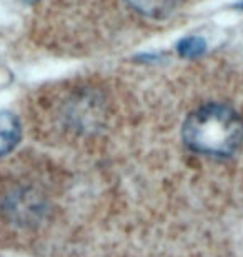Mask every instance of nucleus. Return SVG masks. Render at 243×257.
<instances>
[{
	"mask_svg": "<svg viewBox=\"0 0 243 257\" xmlns=\"http://www.w3.org/2000/svg\"><path fill=\"white\" fill-rule=\"evenodd\" d=\"M182 137L193 152L228 157L243 144V120L230 107L206 104L187 117Z\"/></svg>",
	"mask_w": 243,
	"mask_h": 257,
	"instance_id": "1",
	"label": "nucleus"
},
{
	"mask_svg": "<svg viewBox=\"0 0 243 257\" xmlns=\"http://www.w3.org/2000/svg\"><path fill=\"white\" fill-rule=\"evenodd\" d=\"M183 2L185 0H125V4L133 12L153 20L172 15Z\"/></svg>",
	"mask_w": 243,
	"mask_h": 257,
	"instance_id": "2",
	"label": "nucleus"
},
{
	"mask_svg": "<svg viewBox=\"0 0 243 257\" xmlns=\"http://www.w3.org/2000/svg\"><path fill=\"white\" fill-rule=\"evenodd\" d=\"M22 136V127L17 115L9 110H0V156L14 151Z\"/></svg>",
	"mask_w": 243,
	"mask_h": 257,
	"instance_id": "3",
	"label": "nucleus"
},
{
	"mask_svg": "<svg viewBox=\"0 0 243 257\" xmlns=\"http://www.w3.org/2000/svg\"><path fill=\"white\" fill-rule=\"evenodd\" d=\"M205 50H206L205 39L196 37V35H188V37L180 39L177 44V52L180 54V57L185 59L200 57L201 54H205Z\"/></svg>",
	"mask_w": 243,
	"mask_h": 257,
	"instance_id": "4",
	"label": "nucleus"
},
{
	"mask_svg": "<svg viewBox=\"0 0 243 257\" xmlns=\"http://www.w3.org/2000/svg\"><path fill=\"white\" fill-rule=\"evenodd\" d=\"M235 7H238V9H243V0H240V2L235 5Z\"/></svg>",
	"mask_w": 243,
	"mask_h": 257,
	"instance_id": "5",
	"label": "nucleus"
},
{
	"mask_svg": "<svg viewBox=\"0 0 243 257\" xmlns=\"http://www.w3.org/2000/svg\"><path fill=\"white\" fill-rule=\"evenodd\" d=\"M25 2H27V4H37L39 0H25Z\"/></svg>",
	"mask_w": 243,
	"mask_h": 257,
	"instance_id": "6",
	"label": "nucleus"
}]
</instances>
